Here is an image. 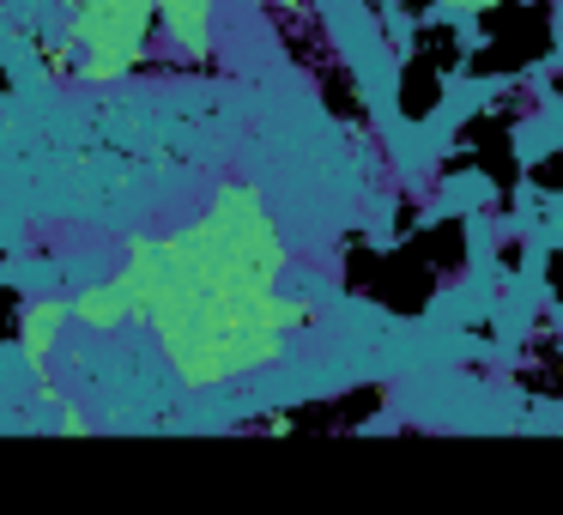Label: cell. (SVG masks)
<instances>
[{
    "instance_id": "obj_1",
    "label": "cell",
    "mask_w": 563,
    "mask_h": 515,
    "mask_svg": "<svg viewBox=\"0 0 563 515\" xmlns=\"http://www.w3.org/2000/svg\"><path fill=\"white\" fill-rule=\"evenodd\" d=\"M285 261L291 249L261 188L219 183L200 219L134 237L122 267L103 285H86L67 316L98 333L146 321L188 388H224L249 370L279 364L303 328V304L279 292Z\"/></svg>"
},
{
    "instance_id": "obj_2",
    "label": "cell",
    "mask_w": 563,
    "mask_h": 515,
    "mask_svg": "<svg viewBox=\"0 0 563 515\" xmlns=\"http://www.w3.org/2000/svg\"><path fill=\"white\" fill-rule=\"evenodd\" d=\"M67 7H74L67 37L79 50V79L115 86V79H128L146 62L158 0H67Z\"/></svg>"
},
{
    "instance_id": "obj_3",
    "label": "cell",
    "mask_w": 563,
    "mask_h": 515,
    "mask_svg": "<svg viewBox=\"0 0 563 515\" xmlns=\"http://www.w3.org/2000/svg\"><path fill=\"white\" fill-rule=\"evenodd\" d=\"M212 13H219V0H158V19H152V25H158L188 62H200V55H212Z\"/></svg>"
},
{
    "instance_id": "obj_4",
    "label": "cell",
    "mask_w": 563,
    "mask_h": 515,
    "mask_svg": "<svg viewBox=\"0 0 563 515\" xmlns=\"http://www.w3.org/2000/svg\"><path fill=\"white\" fill-rule=\"evenodd\" d=\"M62 328H67V304L62 297H43V304L25 309V321H19V340H25V358L31 364H49V352L62 346Z\"/></svg>"
},
{
    "instance_id": "obj_5",
    "label": "cell",
    "mask_w": 563,
    "mask_h": 515,
    "mask_svg": "<svg viewBox=\"0 0 563 515\" xmlns=\"http://www.w3.org/2000/svg\"><path fill=\"white\" fill-rule=\"evenodd\" d=\"M442 7H449V13H485L490 0H442Z\"/></svg>"
},
{
    "instance_id": "obj_6",
    "label": "cell",
    "mask_w": 563,
    "mask_h": 515,
    "mask_svg": "<svg viewBox=\"0 0 563 515\" xmlns=\"http://www.w3.org/2000/svg\"><path fill=\"white\" fill-rule=\"evenodd\" d=\"M255 7H273V13H297V7H309V0H255Z\"/></svg>"
}]
</instances>
